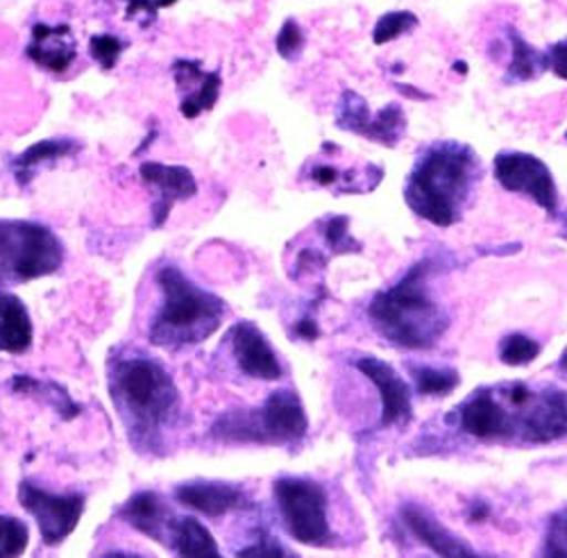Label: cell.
<instances>
[{
  "label": "cell",
  "instance_id": "obj_1",
  "mask_svg": "<svg viewBox=\"0 0 567 558\" xmlns=\"http://www.w3.org/2000/svg\"><path fill=\"white\" fill-rule=\"evenodd\" d=\"M112 402L118 406L130 438L153 443L173 423L179 409V391L168 372L144 354L118 356L110 370Z\"/></svg>",
  "mask_w": 567,
  "mask_h": 558
},
{
  "label": "cell",
  "instance_id": "obj_2",
  "mask_svg": "<svg viewBox=\"0 0 567 558\" xmlns=\"http://www.w3.org/2000/svg\"><path fill=\"white\" fill-rule=\"evenodd\" d=\"M477 173L480 159L467 146L436 144L420 157L406 182V205L430 223L447 227L458 218Z\"/></svg>",
  "mask_w": 567,
  "mask_h": 558
},
{
  "label": "cell",
  "instance_id": "obj_3",
  "mask_svg": "<svg viewBox=\"0 0 567 558\" xmlns=\"http://www.w3.org/2000/svg\"><path fill=\"white\" fill-rule=\"evenodd\" d=\"M157 285L164 300L151 328V343L175 350L203 343L218 332L227 313L218 296L196 287L175 266L157 270Z\"/></svg>",
  "mask_w": 567,
  "mask_h": 558
},
{
  "label": "cell",
  "instance_id": "obj_4",
  "mask_svg": "<svg viewBox=\"0 0 567 558\" xmlns=\"http://www.w3.org/2000/svg\"><path fill=\"white\" fill-rule=\"evenodd\" d=\"M427 261L415 264L393 289L377 296L368 309L374 328L395 345L430 348L445 332L447 320L427 296Z\"/></svg>",
  "mask_w": 567,
  "mask_h": 558
},
{
  "label": "cell",
  "instance_id": "obj_5",
  "mask_svg": "<svg viewBox=\"0 0 567 558\" xmlns=\"http://www.w3.org/2000/svg\"><path fill=\"white\" fill-rule=\"evenodd\" d=\"M309 430V417L296 391H272L261 409L225 413L212 434L227 443L298 445Z\"/></svg>",
  "mask_w": 567,
  "mask_h": 558
},
{
  "label": "cell",
  "instance_id": "obj_6",
  "mask_svg": "<svg viewBox=\"0 0 567 558\" xmlns=\"http://www.w3.org/2000/svg\"><path fill=\"white\" fill-rule=\"evenodd\" d=\"M64 264V246L55 231L28 220L0 223V277L12 282L53 275Z\"/></svg>",
  "mask_w": 567,
  "mask_h": 558
},
{
  "label": "cell",
  "instance_id": "obj_7",
  "mask_svg": "<svg viewBox=\"0 0 567 558\" xmlns=\"http://www.w3.org/2000/svg\"><path fill=\"white\" fill-rule=\"evenodd\" d=\"M279 518L289 536L302 545H327V493L311 479L281 477L272 486Z\"/></svg>",
  "mask_w": 567,
  "mask_h": 558
},
{
  "label": "cell",
  "instance_id": "obj_8",
  "mask_svg": "<svg viewBox=\"0 0 567 558\" xmlns=\"http://www.w3.org/2000/svg\"><path fill=\"white\" fill-rule=\"evenodd\" d=\"M19 502L37 520L43 545L55 547L78 529L86 497L80 493L55 495L34 486L32 482H21Z\"/></svg>",
  "mask_w": 567,
  "mask_h": 558
},
{
  "label": "cell",
  "instance_id": "obj_9",
  "mask_svg": "<svg viewBox=\"0 0 567 558\" xmlns=\"http://www.w3.org/2000/svg\"><path fill=\"white\" fill-rule=\"evenodd\" d=\"M337 125L341 130L365 136L374 144L393 148L398 146V142L406 130V118L398 103H391L382 112L372 114L368 103L359 96L357 91H343L337 107Z\"/></svg>",
  "mask_w": 567,
  "mask_h": 558
},
{
  "label": "cell",
  "instance_id": "obj_10",
  "mask_svg": "<svg viewBox=\"0 0 567 558\" xmlns=\"http://www.w3.org/2000/svg\"><path fill=\"white\" fill-rule=\"evenodd\" d=\"M495 177L506 192L532 196L545 211H556V184L549 166L538 157L527 153H499L495 157Z\"/></svg>",
  "mask_w": 567,
  "mask_h": 558
},
{
  "label": "cell",
  "instance_id": "obj_11",
  "mask_svg": "<svg viewBox=\"0 0 567 558\" xmlns=\"http://www.w3.org/2000/svg\"><path fill=\"white\" fill-rule=\"evenodd\" d=\"M171 71L179 91V114L184 118H198L216 107L223 86L218 71H205L198 60H177Z\"/></svg>",
  "mask_w": 567,
  "mask_h": 558
},
{
  "label": "cell",
  "instance_id": "obj_12",
  "mask_svg": "<svg viewBox=\"0 0 567 558\" xmlns=\"http://www.w3.org/2000/svg\"><path fill=\"white\" fill-rule=\"evenodd\" d=\"M229 341H231V354L236 363H239V368L248 378L275 382L284 375L277 352L270 348L268 339L255 322L250 320L236 322L229 332Z\"/></svg>",
  "mask_w": 567,
  "mask_h": 558
},
{
  "label": "cell",
  "instance_id": "obj_13",
  "mask_svg": "<svg viewBox=\"0 0 567 558\" xmlns=\"http://www.w3.org/2000/svg\"><path fill=\"white\" fill-rule=\"evenodd\" d=\"M141 179L151 184L157 200H155V225L162 227L171 216V209L182 203L192 200L198 194V182L194 173L186 166H166L159 162H144L138 168Z\"/></svg>",
  "mask_w": 567,
  "mask_h": 558
},
{
  "label": "cell",
  "instance_id": "obj_14",
  "mask_svg": "<svg viewBox=\"0 0 567 558\" xmlns=\"http://www.w3.org/2000/svg\"><path fill=\"white\" fill-rule=\"evenodd\" d=\"M357 368L377 386L382 397V425L393 427L411 421V391L395 368L377 356H363Z\"/></svg>",
  "mask_w": 567,
  "mask_h": 558
},
{
  "label": "cell",
  "instance_id": "obj_15",
  "mask_svg": "<svg viewBox=\"0 0 567 558\" xmlns=\"http://www.w3.org/2000/svg\"><path fill=\"white\" fill-rule=\"evenodd\" d=\"M25 55L43 71L62 75L78 58V41L69 23H34Z\"/></svg>",
  "mask_w": 567,
  "mask_h": 558
},
{
  "label": "cell",
  "instance_id": "obj_16",
  "mask_svg": "<svg viewBox=\"0 0 567 558\" xmlns=\"http://www.w3.org/2000/svg\"><path fill=\"white\" fill-rule=\"evenodd\" d=\"M175 499L207 518H223L250 506L246 490L227 482H184L175 488Z\"/></svg>",
  "mask_w": 567,
  "mask_h": 558
},
{
  "label": "cell",
  "instance_id": "obj_17",
  "mask_svg": "<svg viewBox=\"0 0 567 558\" xmlns=\"http://www.w3.org/2000/svg\"><path fill=\"white\" fill-rule=\"evenodd\" d=\"M118 516L130 527H134L141 534H146L155 542H159L164 547L168 545V531H171V523L175 516L171 514V508L157 493L144 490V493L132 495L118 508Z\"/></svg>",
  "mask_w": 567,
  "mask_h": 558
},
{
  "label": "cell",
  "instance_id": "obj_18",
  "mask_svg": "<svg viewBox=\"0 0 567 558\" xmlns=\"http://www.w3.org/2000/svg\"><path fill=\"white\" fill-rule=\"evenodd\" d=\"M567 436V395L547 391L525 417V438L543 445Z\"/></svg>",
  "mask_w": 567,
  "mask_h": 558
},
{
  "label": "cell",
  "instance_id": "obj_19",
  "mask_svg": "<svg viewBox=\"0 0 567 558\" xmlns=\"http://www.w3.org/2000/svg\"><path fill=\"white\" fill-rule=\"evenodd\" d=\"M32 320L28 307L14 293L0 289V352L23 354L32 345Z\"/></svg>",
  "mask_w": 567,
  "mask_h": 558
},
{
  "label": "cell",
  "instance_id": "obj_20",
  "mask_svg": "<svg viewBox=\"0 0 567 558\" xmlns=\"http://www.w3.org/2000/svg\"><path fill=\"white\" fill-rule=\"evenodd\" d=\"M506 413L491 393H477L461 406V430L477 438H495L506 432Z\"/></svg>",
  "mask_w": 567,
  "mask_h": 558
},
{
  "label": "cell",
  "instance_id": "obj_21",
  "mask_svg": "<svg viewBox=\"0 0 567 558\" xmlns=\"http://www.w3.org/2000/svg\"><path fill=\"white\" fill-rule=\"evenodd\" d=\"M402 518L406 523V527L411 529V534L427 545L432 551L441 554V556H475L467 545H463L458 538H454L445 527H441L430 514L415 508V506H406L402 508Z\"/></svg>",
  "mask_w": 567,
  "mask_h": 558
},
{
  "label": "cell",
  "instance_id": "obj_22",
  "mask_svg": "<svg viewBox=\"0 0 567 558\" xmlns=\"http://www.w3.org/2000/svg\"><path fill=\"white\" fill-rule=\"evenodd\" d=\"M171 551L177 556H194V558H218L220 549L212 536V531L198 520V518H173L171 531H168V545Z\"/></svg>",
  "mask_w": 567,
  "mask_h": 558
},
{
  "label": "cell",
  "instance_id": "obj_23",
  "mask_svg": "<svg viewBox=\"0 0 567 558\" xmlns=\"http://www.w3.org/2000/svg\"><path fill=\"white\" fill-rule=\"evenodd\" d=\"M80 151V144L75 138L62 136V138H45V142H39L34 146H30L28 151H23L14 162V175L19 179V184H28L34 177V170L43 164H53L62 157H69L73 153Z\"/></svg>",
  "mask_w": 567,
  "mask_h": 558
},
{
  "label": "cell",
  "instance_id": "obj_24",
  "mask_svg": "<svg viewBox=\"0 0 567 558\" xmlns=\"http://www.w3.org/2000/svg\"><path fill=\"white\" fill-rule=\"evenodd\" d=\"M508 39H511V51H513V60L508 66L511 80L527 82V80L538 78L545 69H549L547 55L538 53L534 45H529L515 30L508 32Z\"/></svg>",
  "mask_w": 567,
  "mask_h": 558
},
{
  "label": "cell",
  "instance_id": "obj_25",
  "mask_svg": "<svg viewBox=\"0 0 567 558\" xmlns=\"http://www.w3.org/2000/svg\"><path fill=\"white\" fill-rule=\"evenodd\" d=\"M411 375L415 380V386L422 395L439 397V395H450L458 386V372L450 368H411Z\"/></svg>",
  "mask_w": 567,
  "mask_h": 558
},
{
  "label": "cell",
  "instance_id": "obj_26",
  "mask_svg": "<svg viewBox=\"0 0 567 558\" xmlns=\"http://www.w3.org/2000/svg\"><path fill=\"white\" fill-rule=\"evenodd\" d=\"M30 545L28 525L14 516H0V558L21 556Z\"/></svg>",
  "mask_w": 567,
  "mask_h": 558
},
{
  "label": "cell",
  "instance_id": "obj_27",
  "mask_svg": "<svg viewBox=\"0 0 567 558\" xmlns=\"http://www.w3.org/2000/svg\"><path fill=\"white\" fill-rule=\"evenodd\" d=\"M415 25H417V17L413 12H406V10L404 12H389V14L380 17V21H377L374 32H372V41L377 45L391 43L398 37L411 32Z\"/></svg>",
  "mask_w": 567,
  "mask_h": 558
},
{
  "label": "cell",
  "instance_id": "obj_28",
  "mask_svg": "<svg viewBox=\"0 0 567 558\" xmlns=\"http://www.w3.org/2000/svg\"><path fill=\"white\" fill-rule=\"evenodd\" d=\"M125 51V41L116 34H93L89 41V53L103 71H112Z\"/></svg>",
  "mask_w": 567,
  "mask_h": 558
},
{
  "label": "cell",
  "instance_id": "obj_29",
  "mask_svg": "<svg viewBox=\"0 0 567 558\" xmlns=\"http://www.w3.org/2000/svg\"><path fill=\"white\" fill-rule=\"evenodd\" d=\"M305 43H307L305 32L296 19H287L281 23L277 39H275V49L281 60H287V62L298 60L305 51Z\"/></svg>",
  "mask_w": 567,
  "mask_h": 558
},
{
  "label": "cell",
  "instance_id": "obj_30",
  "mask_svg": "<svg viewBox=\"0 0 567 558\" xmlns=\"http://www.w3.org/2000/svg\"><path fill=\"white\" fill-rule=\"evenodd\" d=\"M540 354V345L523 334H513L506 337L502 348H499V356L506 365H525L532 363L536 356Z\"/></svg>",
  "mask_w": 567,
  "mask_h": 558
},
{
  "label": "cell",
  "instance_id": "obj_31",
  "mask_svg": "<svg viewBox=\"0 0 567 558\" xmlns=\"http://www.w3.org/2000/svg\"><path fill=\"white\" fill-rule=\"evenodd\" d=\"M545 551L549 556H567V508L551 518Z\"/></svg>",
  "mask_w": 567,
  "mask_h": 558
},
{
  "label": "cell",
  "instance_id": "obj_32",
  "mask_svg": "<svg viewBox=\"0 0 567 558\" xmlns=\"http://www.w3.org/2000/svg\"><path fill=\"white\" fill-rule=\"evenodd\" d=\"M177 0H125V8L130 17H144L146 21H153L159 10L173 8Z\"/></svg>",
  "mask_w": 567,
  "mask_h": 558
},
{
  "label": "cell",
  "instance_id": "obj_33",
  "mask_svg": "<svg viewBox=\"0 0 567 558\" xmlns=\"http://www.w3.org/2000/svg\"><path fill=\"white\" fill-rule=\"evenodd\" d=\"M239 556H289V551L284 549L277 540H272L270 536H261L250 547L241 549Z\"/></svg>",
  "mask_w": 567,
  "mask_h": 558
},
{
  "label": "cell",
  "instance_id": "obj_34",
  "mask_svg": "<svg viewBox=\"0 0 567 558\" xmlns=\"http://www.w3.org/2000/svg\"><path fill=\"white\" fill-rule=\"evenodd\" d=\"M547 64L560 80H567V39L551 45L547 53Z\"/></svg>",
  "mask_w": 567,
  "mask_h": 558
},
{
  "label": "cell",
  "instance_id": "obj_35",
  "mask_svg": "<svg viewBox=\"0 0 567 558\" xmlns=\"http://www.w3.org/2000/svg\"><path fill=\"white\" fill-rule=\"evenodd\" d=\"M327 241H329V246H334V248H346V244H348V218L339 216V218H332L327 223Z\"/></svg>",
  "mask_w": 567,
  "mask_h": 558
},
{
  "label": "cell",
  "instance_id": "obj_36",
  "mask_svg": "<svg viewBox=\"0 0 567 558\" xmlns=\"http://www.w3.org/2000/svg\"><path fill=\"white\" fill-rule=\"evenodd\" d=\"M311 177H313L318 184H334L337 177H339V173H337V168H332V166H316L313 173H311Z\"/></svg>",
  "mask_w": 567,
  "mask_h": 558
},
{
  "label": "cell",
  "instance_id": "obj_37",
  "mask_svg": "<svg viewBox=\"0 0 567 558\" xmlns=\"http://www.w3.org/2000/svg\"><path fill=\"white\" fill-rule=\"evenodd\" d=\"M298 334L305 337V339H316L318 337V330H316V322L311 318H305L300 324H298Z\"/></svg>",
  "mask_w": 567,
  "mask_h": 558
},
{
  "label": "cell",
  "instance_id": "obj_38",
  "mask_svg": "<svg viewBox=\"0 0 567 558\" xmlns=\"http://www.w3.org/2000/svg\"><path fill=\"white\" fill-rule=\"evenodd\" d=\"M398 89H400L402 93H409V99H427V96H424L422 91H415V89H411V86H402V84H398Z\"/></svg>",
  "mask_w": 567,
  "mask_h": 558
},
{
  "label": "cell",
  "instance_id": "obj_39",
  "mask_svg": "<svg viewBox=\"0 0 567 558\" xmlns=\"http://www.w3.org/2000/svg\"><path fill=\"white\" fill-rule=\"evenodd\" d=\"M454 69H456V71H461V73H465V71H467L463 62H456V64H454Z\"/></svg>",
  "mask_w": 567,
  "mask_h": 558
},
{
  "label": "cell",
  "instance_id": "obj_40",
  "mask_svg": "<svg viewBox=\"0 0 567 558\" xmlns=\"http://www.w3.org/2000/svg\"><path fill=\"white\" fill-rule=\"evenodd\" d=\"M560 368L567 370V350H565V354H563V359H560Z\"/></svg>",
  "mask_w": 567,
  "mask_h": 558
}]
</instances>
